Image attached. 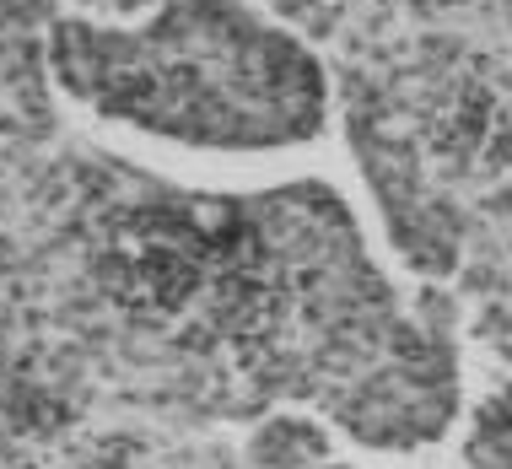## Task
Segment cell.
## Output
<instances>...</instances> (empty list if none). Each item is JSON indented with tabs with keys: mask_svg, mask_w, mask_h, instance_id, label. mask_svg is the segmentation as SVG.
<instances>
[{
	"mask_svg": "<svg viewBox=\"0 0 512 469\" xmlns=\"http://www.w3.org/2000/svg\"><path fill=\"white\" fill-rule=\"evenodd\" d=\"M464 459L469 469H512V383H502L475 410V432H469Z\"/></svg>",
	"mask_w": 512,
	"mask_h": 469,
	"instance_id": "cell-1",
	"label": "cell"
}]
</instances>
